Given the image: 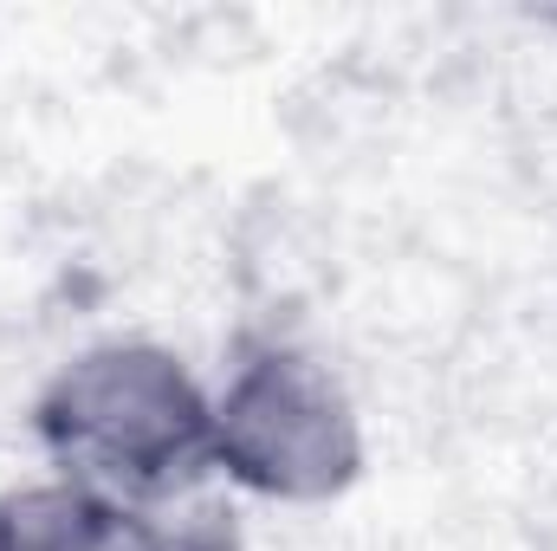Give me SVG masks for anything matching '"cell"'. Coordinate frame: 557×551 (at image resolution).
<instances>
[{
  "mask_svg": "<svg viewBox=\"0 0 557 551\" xmlns=\"http://www.w3.org/2000/svg\"><path fill=\"white\" fill-rule=\"evenodd\" d=\"M46 441L85 474L162 493L214 448V415L201 409L195 383L162 351H98L59 377L39 409Z\"/></svg>",
  "mask_w": 557,
  "mask_h": 551,
  "instance_id": "1",
  "label": "cell"
},
{
  "mask_svg": "<svg viewBox=\"0 0 557 551\" xmlns=\"http://www.w3.org/2000/svg\"><path fill=\"white\" fill-rule=\"evenodd\" d=\"M214 454L260 493L324 500L357 474V421L324 370L273 351L234 377L214 415Z\"/></svg>",
  "mask_w": 557,
  "mask_h": 551,
  "instance_id": "2",
  "label": "cell"
},
{
  "mask_svg": "<svg viewBox=\"0 0 557 551\" xmlns=\"http://www.w3.org/2000/svg\"><path fill=\"white\" fill-rule=\"evenodd\" d=\"M0 551H117V513L85 487H33L0 500Z\"/></svg>",
  "mask_w": 557,
  "mask_h": 551,
  "instance_id": "3",
  "label": "cell"
}]
</instances>
